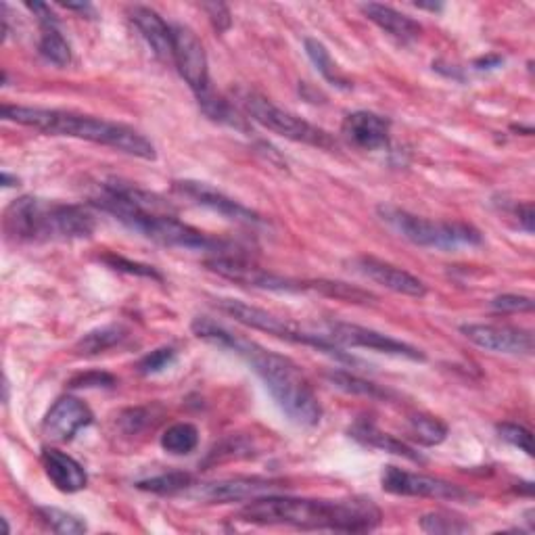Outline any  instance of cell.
Segmentation results:
<instances>
[{
	"mask_svg": "<svg viewBox=\"0 0 535 535\" xmlns=\"http://www.w3.org/2000/svg\"><path fill=\"white\" fill-rule=\"evenodd\" d=\"M115 385V377L109 375V372H99V370H92V372H84V375L74 377L69 381V387L72 389H90V387H113Z\"/></svg>",
	"mask_w": 535,
	"mask_h": 535,
	"instance_id": "obj_38",
	"label": "cell"
},
{
	"mask_svg": "<svg viewBox=\"0 0 535 535\" xmlns=\"http://www.w3.org/2000/svg\"><path fill=\"white\" fill-rule=\"evenodd\" d=\"M38 53L57 67H65L72 63V46L63 38L59 32L57 23H49V26H42V36L38 42Z\"/></svg>",
	"mask_w": 535,
	"mask_h": 535,
	"instance_id": "obj_28",
	"label": "cell"
},
{
	"mask_svg": "<svg viewBox=\"0 0 535 535\" xmlns=\"http://www.w3.org/2000/svg\"><path fill=\"white\" fill-rule=\"evenodd\" d=\"M360 11L372 23H375L377 28H381L385 34H389L391 38L400 40L404 44L418 40L423 34L421 23H418L416 19H412V17H408L406 13L395 11L393 7L379 5V3H366V5L360 7Z\"/></svg>",
	"mask_w": 535,
	"mask_h": 535,
	"instance_id": "obj_21",
	"label": "cell"
},
{
	"mask_svg": "<svg viewBox=\"0 0 535 535\" xmlns=\"http://www.w3.org/2000/svg\"><path fill=\"white\" fill-rule=\"evenodd\" d=\"M416 7L418 9H427V11H441V9H444V5H441V3H416Z\"/></svg>",
	"mask_w": 535,
	"mask_h": 535,
	"instance_id": "obj_43",
	"label": "cell"
},
{
	"mask_svg": "<svg viewBox=\"0 0 535 535\" xmlns=\"http://www.w3.org/2000/svg\"><path fill=\"white\" fill-rule=\"evenodd\" d=\"M19 180L17 178H13V176H9L7 172H3V186H5V189H9V186H15Z\"/></svg>",
	"mask_w": 535,
	"mask_h": 535,
	"instance_id": "obj_44",
	"label": "cell"
},
{
	"mask_svg": "<svg viewBox=\"0 0 535 535\" xmlns=\"http://www.w3.org/2000/svg\"><path fill=\"white\" fill-rule=\"evenodd\" d=\"M327 381L335 389L345 391V393H350V395H362V398L383 400V402H389V400L395 398V391H391L387 387H381V385L372 383V381L360 379L356 375H350V372H345V370H331V372H327Z\"/></svg>",
	"mask_w": 535,
	"mask_h": 535,
	"instance_id": "obj_24",
	"label": "cell"
},
{
	"mask_svg": "<svg viewBox=\"0 0 535 535\" xmlns=\"http://www.w3.org/2000/svg\"><path fill=\"white\" fill-rule=\"evenodd\" d=\"M5 235L15 243L82 241L95 232V216L82 205H69L40 197H19L5 212Z\"/></svg>",
	"mask_w": 535,
	"mask_h": 535,
	"instance_id": "obj_5",
	"label": "cell"
},
{
	"mask_svg": "<svg viewBox=\"0 0 535 535\" xmlns=\"http://www.w3.org/2000/svg\"><path fill=\"white\" fill-rule=\"evenodd\" d=\"M124 339H126V331L122 327H118V324H107V327H99L95 331L86 333L78 341L76 350L82 356H99L111 350V347L120 345Z\"/></svg>",
	"mask_w": 535,
	"mask_h": 535,
	"instance_id": "obj_27",
	"label": "cell"
},
{
	"mask_svg": "<svg viewBox=\"0 0 535 535\" xmlns=\"http://www.w3.org/2000/svg\"><path fill=\"white\" fill-rule=\"evenodd\" d=\"M381 485L387 494L393 496H410V498H433V500H448V502H475L477 496L464 487L421 475V473H410L398 467H385L381 473Z\"/></svg>",
	"mask_w": 535,
	"mask_h": 535,
	"instance_id": "obj_11",
	"label": "cell"
},
{
	"mask_svg": "<svg viewBox=\"0 0 535 535\" xmlns=\"http://www.w3.org/2000/svg\"><path fill=\"white\" fill-rule=\"evenodd\" d=\"M341 134L356 149L381 151L391 143V122L379 113L354 111L343 120Z\"/></svg>",
	"mask_w": 535,
	"mask_h": 535,
	"instance_id": "obj_18",
	"label": "cell"
},
{
	"mask_svg": "<svg viewBox=\"0 0 535 535\" xmlns=\"http://www.w3.org/2000/svg\"><path fill=\"white\" fill-rule=\"evenodd\" d=\"M354 272L362 274L368 281L377 283L385 287L387 291H393L398 295L406 297H425L427 295V285L416 278L414 274L393 266L389 262H383L379 258H372V255H358L352 262Z\"/></svg>",
	"mask_w": 535,
	"mask_h": 535,
	"instance_id": "obj_16",
	"label": "cell"
},
{
	"mask_svg": "<svg viewBox=\"0 0 535 535\" xmlns=\"http://www.w3.org/2000/svg\"><path fill=\"white\" fill-rule=\"evenodd\" d=\"M460 333L485 352L506 356H529L533 352V335L527 329L510 324H462Z\"/></svg>",
	"mask_w": 535,
	"mask_h": 535,
	"instance_id": "obj_13",
	"label": "cell"
},
{
	"mask_svg": "<svg viewBox=\"0 0 535 535\" xmlns=\"http://www.w3.org/2000/svg\"><path fill=\"white\" fill-rule=\"evenodd\" d=\"M498 435H500V439L506 441V444L525 452L527 456H533V435L529 429H525L517 423H500Z\"/></svg>",
	"mask_w": 535,
	"mask_h": 535,
	"instance_id": "obj_33",
	"label": "cell"
},
{
	"mask_svg": "<svg viewBox=\"0 0 535 535\" xmlns=\"http://www.w3.org/2000/svg\"><path fill=\"white\" fill-rule=\"evenodd\" d=\"M377 212L395 235L418 247L452 251L460 247H477L483 243L481 232L467 222H435L414 216L395 205H379Z\"/></svg>",
	"mask_w": 535,
	"mask_h": 535,
	"instance_id": "obj_6",
	"label": "cell"
},
{
	"mask_svg": "<svg viewBox=\"0 0 535 535\" xmlns=\"http://www.w3.org/2000/svg\"><path fill=\"white\" fill-rule=\"evenodd\" d=\"M515 214L519 218V224L525 228V232H529V235H533V220H535V214H533V205L531 203H521L515 207Z\"/></svg>",
	"mask_w": 535,
	"mask_h": 535,
	"instance_id": "obj_40",
	"label": "cell"
},
{
	"mask_svg": "<svg viewBox=\"0 0 535 535\" xmlns=\"http://www.w3.org/2000/svg\"><path fill=\"white\" fill-rule=\"evenodd\" d=\"M103 262L118 270V272H126V274H134V276H145V278H153V281H164V276H161L153 266H147V264H138V262H132V260H126L122 258V255H113V253H107L103 255Z\"/></svg>",
	"mask_w": 535,
	"mask_h": 535,
	"instance_id": "obj_34",
	"label": "cell"
},
{
	"mask_svg": "<svg viewBox=\"0 0 535 535\" xmlns=\"http://www.w3.org/2000/svg\"><path fill=\"white\" fill-rule=\"evenodd\" d=\"M0 113H3V120L7 122L28 126L44 134L80 138V141L105 145L147 161H153L157 157L153 143L145 134L120 122H109L103 118H95V115H84L65 109L26 105H3Z\"/></svg>",
	"mask_w": 535,
	"mask_h": 535,
	"instance_id": "obj_4",
	"label": "cell"
},
{
	"mask_svg": "<svg viewBox=\"0 0 535 535\" xmlns=\"http://www.w3.org/2000/svg\"><path fill=\"white\" fill-rule=\"evenodd\" d=\"M224 314H228L230 318H235L239 324H243V327L247 329H253V331H262V333H268L276 339H283V341H289V343H297V345H308V347H314V350L327 354L339 362H345V364H358V360L354 356H347L341 347H337L333 341H329L327 337L322 335V331H314V329H301L297 327V324L281 318V316H274L262 308H255V306H249L245 304V301L241 299H230V297H224V299H218L216 304Z\"/></svg>",
	"mask_w": 535,
	"mask_h": 535,
	"instance_id": "obj_7",
	"label": "cell"
},
{
	"mask_svg": "<svg viewBox=\"0 0 535 535\" xmlns=\"http://www.w3.org/2000/svg\"><path fill=\"white\" fill-rule=\"evenodd\" d=\"M500 65H502V57H498V55H487V57H481L475 61L477 69H496Z\"/></svg>",
	"mask_w": 535,
	"mask_h": 535,
	"instance_id": "obj_41",
	"label": "cell"
},
{
	"mask_svg": "<svg viewBox=\"0 0 535 535\" xmlns=\"http://www.w3.org/2000/svg\"><path fill=\"white\" fill-rule=\"evenodd\" d=\"M237 101L241 109L247 113V118L258 122L260 126H264L266 130L278 136L289 138V141L293 143H304V145L318 147L324 151L337 149V141L327 130H322L310 124L308 120L299 118V115L274 105L270 99L260 95V92L247 90V88L237 90Z\"/></svg>",
	"mask_w": 535,
	"mask_h": 535,
	"instance_id": "obj_8",
	"label": "cell"
},
{
	"mask_svg": "<svg viewBox=\"0 0 535 535\" xmlns=\"http://www.w3.org/2000/svg\"><path fill=\"white\" fill-rule=\"evenodd\" d=\"M36 513H38L40 521L55 533L78 535V533L88 531V525L84 523V519H80L72 513H65V510H61V508L40 506V508H36Z\"/></svg>",
	"mask_w": 535,
	"mask_h": 535,
	"instance_id": "obj_31",
	"label": "cell"
},
{
	"mask_svg": "<svg viewBox=\"0 0 535 535\" xmlns=\"http://www.w3.org/2000/svg\"><path fill=\"white\" fill-rule=\"evenodd\" d=\"M92 203L153 243L189 251H212L214 255H232L228 253L226 241L209 237L207 232L184 224L176 218L166 199L136 189L134 184L105 182L101 184V195L92 199Z\"/></svg>",
	"mask_w": 535,
	"mask_h": 535,
	"instance_id": "obj_2",
	"label": "cell"
},
{
	"mask_svg": "<svg viewBox=\"0 0 535 535\" xmlns=\"http://www.w3.org/2000/svg\"><path fill=\"white\" fill-rule=\"evenodd\" d=\"M176 362V350L174 347H159V350L147 354L141 362H138V370L143 375H157V372H164Z\"/></svg>",
	"mask_w": 535,
	"mask_h": 535,
	"instance_id": "obj_35",
	"label": "cell"
},
{
	"mask_svg": "<svg viewBox=\"0 0 535 535\" xmlns=\"http://www.w3.org/2000/svg\"><path fill=\"white\" fill-rule=\"evenodd\" d=\"M130 19L159 59H172V26L149 7L130 9Z\"/></svg>",
	"mask_w": 535,
	"mask_h": 535,
	"instance_id": "obj_22",
	"label": "cell"
},
{
	"mask_svg": "<svg viewBox=\"0 0 535 535\" xmlns=\"http://www.w3.org/2000/svg\"><path fill=\"white\" fill-rule=\"evenodd\" d=\"M172 59L178 67L180 78L189 84L195 97H205L209 86V63L197 34L186 26H172Z\"/></svg>",
	"mask_w": 535,
	"mask_h": 535,
	"instance_id": "obj_12",
	"label": "cell"
},
{
	"mask_svg": "<svg viewBox=\"0 0 535 535\" xmlns=\"http://www.w3.org/2000/svg\"><path fill=\"white\" fill-rule=\"evenodd\" d=\"M63 7H65V9H69V11H80V13H86V11H90V13H92V7H90L88 3H80V5H74V3H63Z\"/></svg>",
	"mask_w": 535,
	"mask_h": 535,
	"instance_id": "obj_42",
	"label": "cell"
},
{
	"mask_svg": "<svg viewBox=\"0 0 535 535\" xmlns=\"http://www.w3.org/2000/svg\"><path fill=\"white\" fill-rule=\"evenodd\" d=\"M197 101H199L201 111L207 115L209 120H214L218 124H224L228 128H235V130H239L243 134H249L247 118H243V115L235 107H232L226 99L216 97L212 90H209L205 97H201Z\"/></svg>",
	"mask_w": 535,
	"mask_h": 535,
	"instance_id": "obj_25",
	"label": "cell"
},
{
	"mask_svg": "<svg viewBox=\"0 0 535 535\" xmlns=\"http://www.w3.org/2000/svg\"><path fill=\"white\" fill-rule=\"evenodd\" d=\"M205 268L222 278H228L232 283L251 289L274 293H312V281H299V278L270 272L249 262L245 255H214V258L205 262Z\"/></svg>",
	"mask_w": 535,
	"mask_h": 535,
	"instance_id": "obj_9",
	"label": "cell"
},
{
	"mask_svg": "<svg viewBox=\"0 0 535 535\" xmlns=\"http://www.w3.org/2000/svg\"><path fill=\"white\" fill-rule=\"evenodd\" d=\"M42 469L51 483L63 494H76L86 490L88 473L82 464L57 448H44L40 454Z\"/></svg>",
	"mask_w": 535,
	"mask_h": 535,
	"instance_id": "obj_19",
	"label": "cell"
},
{
	"mask_svg": "<svg viewBox=\"0 0 535 535\" xmlns=\"http://www.w3.org/2000/svg\"><path fill=\"white\" fill-rule=\"evenodd\" d=\"M201 9L207 13L209 21H212V26L218 34H224L230 30L232 26V13L224 3H203Z\"/></svg>",
	"mask_w": 535,
	"mask_h": 535,
	"instance_id": "obj_37",
	"label": "cell"
},
{
	"mask_svg": "<svg viewBox=\"0 0 535 535\" xmlns=\"http://www.w3.org/2000/svg\"><path fill=\"white\" fill-rule=\"evenodd\" d=\"M408 433L412 435L414 441H418V444L439 446L441 441H446L448 437V425L433 414L416 412V414H410L408 418Z\"/></svg>",
	"mask_w": 535,
	"mask_h": 535,
	"instance_id": "obj_26",
	"label": "cell"
},
{
	"mask_svg": "<svg viewBox=\"0 0 535 535\" xmlns=\"http://www.w3.org/2000/svg\"><path fill=\"white\" fill-rule=\"evenodd\" d=\"M199 446V429L191 423H176L161 435V448L174 456L191 454Z\"/></svg>",
	"mask_w": 535,
	"mask_h": 535,
	"instance_id": "obj_30",
	"label": "cell"
},
{
	"mask_svg": "<svg viewBox=\"0 0 535 535\" xmlns=\"http://www.w3.org/2000/svg\"><path fill=\"white\" fill-rule=\"evenodd\" d=\"M322 335L329 341H333L337 347H341V350L343 347H350V350H358V347H362V350H372V352L395 356V358H406L412 362L427 360L418 347L400 339H393L389 335H383L375 329L360 327V324L329 320V322H324Z\"/></svg>",
	"mask_w": 535,
	"mask_h": 535,
	"instance_id": "obj_10",
	"label": "cell"
},
{
	"mask_svg": "<svg viewBox=\"0 0 535 535\" xmlns=\"http://www.w3.org/2000/svg\"><path fill=\"white\" fill-rule=\"evenodd\" d=\"M239 521L260 527H295L304 531L368 533L381 521V508L368 498L314 500L283 494H266L249 500L239 510Z\"/></svg>",
	"mask_w": 535,
	"mask_h": 535,
	"instance_id": "obj_3",
	"label": "cell"
},
{
	"mask_svg": "<svg viewBox=\"0 0 535 535\" xmlns=\"http://www.w3.org/2000/svg\"><path fill=\"white\" fill-rule=\"evenodd\" d=\"M193 333L212 345L241 356L258 375L276 406L281 408L291 423L299 427H316L322 418V406L310 381L301 368L287 356L266 350L264 345L239 337L224 329L222 324L197 316L191 324Z\"/></svg>",
	"mask_w": 535,
	"mask_h": 535,
	"instance_id": "obj_1",
	"label": "cell"
},
{
	"mask_svg": "<svg viewBox=\"0 0 535 535\" xmlns=\"http://www.w3.org/2000/svg\"><path fill=\"white\" fill-rule=\"evenodd\" d=\"M136 487L138 490L157 494V496H174L180 492L193 490V475L182 473V471H172V473H164V475L138 481Z\"/></svg>",
	"mask_w": 535,
	"mask_h": 535,
	"instance_id": "obj_29",
	"label": "cell"
},
{
	"mask_svg": "<svg viewBox=\"0 0 535 535\" xmlns=\"http://www.w3.org/2000/svg\"><path fill=\"white\" fill-rule=\"evenodd\" d=\"M26 7L38 17L40 26H49V23H57V15L51 11L49 5H44V3H26Z\"/></svg>",
	"mask_w": 535,
	"mask_h": 535,
	"instance_id": "obj_39",
	"label": "cell"
},
{
	"mask_svg": "<svg viewBox=\"0 0 535 535\" xmlns=\"http://www.w3.org/2000/svg\"><path fill=\"white\" fill-rule=\"evenodd\" d=\"M172 191L180 197L191 199L193 203L212 209V212L224 216L226 220L232 222H239V224H262L260 214H255L253 209L245 207L243 203L235 201L232 197H228L226 193L214 189L212 184L201 182V180H176L172 184Z\"/></svg>",
	"mask_w": 535,
	"mask_h": 535,
	"instance_id": "obj_14",
	"label": "cell"
},
{
	"mask_svg": "<svg viewBox=\"0 0 535 535\" xmlns=\"http://www.w3.org/2000/svg\"><path fill=\"white\" fill-rule=\"evenodd\" d=\"M421 529L435 535H454V533H469L473 527L458 517L446 513H429L421 517Z\"/></svg>",
	"mask_w": 535,
	"mask_h": 535,
	"instance_id": "obj_32",
	"label": "cell"
},
{
	"mask_svg": "<svg viewBox=\"0 0 535 535\" xmlns=\"http://www.w3.org/2000/svg\"><path fill=\"white\" fill-rule=\"evenodd\" d=\"M492 308L496 312H531L533 310V299L527 295H515V293H506L500 295L492 301Z\"/></svg>",
	"mask_w": 535,
	"mask_h": 535,
	"instance_id": "obj_36",
	"label": "cell"
},
{
	"mask_svg": "<svg viewBox=\"0 0 535 535\" xmlns=\"http://www.w3.org/2000/svg\"><path fill=\"white\" fill-rule=\"evenodd\" d=\"M350 437L358 444L366 446V448H375L393 456H402L410 462L416 464H425V456L421 452H416L412 446H408L406 441L398 439L395 435H389L385 431H381L375 421H370V418H358V421L350 427Z\"/></svg>",
	"mask_w": 535,
	"mask_h": 535,
	"instance_id": "obj_20",
	"label": "cell"
},
{
	"mask_svg": "<svg viewBox=\"0 0 535 535\" xmlns=\"http://www.w3.org/2000/svg\"><path fill=\"white\" fill-rule=\"evenodd\" d=\"M304 46H306V53H308L310 61H312L314 67L318 69V74H320L324 80H327L331 86H335V88H339V90H352V88H354L352 80L347 78V76L341 72L339 65L335 63V59L331 57L329 49H327V46H324L320 40H316V38H306V40H304Z\"/></svg>",
	"mask_w": 535,
	"mask_h": 535,
	"instance_id": "obj_23",
	"label": "cell"
},
{
	"mask_svg": "<svg viewBox=\"0 0 535 535\" xmlns=\"http://www.w3.org/2000/svg\"><path fill=\"white\" fill-rule=\"evenodd\" d=\"M281 481H272L264 477H235L214 483H203L193 490V496L212 502V504H228V502H249L266 494H278L283 490Z\"/></svg>",
	"mask_w": 535,
	"mask_h": 535,
	"instance_id": "obj_15",
	"label": "cell"
},
{
	"mask_svg": "<svg viewBox=\"0 0 535 535\" xmlns=\"http://www.w3.org/2000/svg\"><path fill=\"white\" fill-rule=\"evenodd\" d=\"M92 418H95L92 410L82 400L65 395V398H59L51 410L46 412L42 421V433L51 441L65 444V441H72L82 429L92 425Z\"/></svg>",
	"mask_w": 535,
	"mask_h": 535,
	"instance_id": "obj_17",
	"label": "cell"
}]
</instances>
